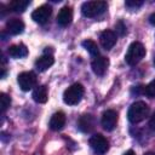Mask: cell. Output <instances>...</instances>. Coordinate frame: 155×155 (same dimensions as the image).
Returning a JSON list of instances; mask_svg holds the SVG:
<instances>
[{"label":"cell","instance_id":"6da1fadb","mask_svg":"<svg viewBox=\"0 0 155 155\" xmlns=\"http://www.w3.org/2000/svg\"><path fill=\"white\" fill-rule=\"evenodd\" d=\"M149 114V107L147 103L139 101V102H134L130 109H128V113H127V116H128V120L132 122V124H137V122H140L143 121Z\"/></svg>","mask_w":155,"mask_h":155},{"label":"cell","instance_id":"7a4b0ae2","mask_svg":"<svg viewBox=\"0 0 155 155\" xmlns=\"http://www.w3.org/2000/svg\"><path fill=\"white\" fill-rule=\"evenodd\" d=\"M144 56H145V47L143 46V44L134 41L130 45L126 52V56H125V61L130 65H136L143 59Z\"/></svg>","mask_w":155,"mask_h":155},{"label":"cell","instance_id":"3957f363","mask_svg":"<svg viewBox=\"0 0 155 155\" xmlns=\"http://www.w3.org/2000/svg\"><path fill=\"white\" fill-rule=\"evenodd\" d=\"M84 96V86L79 82H75L70 85L63 93V101L68 105H75L78 104Z\"/></svg>","mask_w":155,"mask_h":155},{"label":"cell","instance_id":"277c9868","mask_svg":"<svg viewBox=\"0 0 155 155\" xmlns=\"http://www.w3.org/2000/svg\"><path fill=\"white\" fill-rule=\"evenodd\" d=\"M108 5L105 1H86L81 6V12L85 17L92 18L102 15L107 10Z\"/></svg>","mask_w":155,"mask_h":155},{"label":"cell","instance_id":"5b68a950","mask_svg":"<svg viewBox=\"0 0 155 155\" xmlns=\"http://www.w3.org/2000/svg\"><path fill=\"white\" fill-rule=\"evenodd\" d=\"M90 145L92 148V150L98 154V155H103L108 151L109 149V143L108 140L99 133L97 134H93L91 138H90Z\"/></svg>","mask_w":155,"mask_h":155},{"label":"cell","instance_id":"8992f818","mask_svg":"<svg viewBox=\"0 0 155 155\" xmlns=\"http://www.w3.org/2000/svg\"><path fill=\"white\" fill-rule=\"evenodd\" d=\"M17 82L23 91H29L36 85V75L33 71H23L18 75Z\"/></svg>","mask_w":155,"mask_h":155},{"label":"cell","instance_id":"52a82bcc","mask_svg":"<svg viewBox=\"0 0 155 155\" xmlns=\"http://www.w3.org/2000/svg\"><path fill=\"white\" fill-rule=\"evenodd\" d=\"M51 13H52V7H51L50 5H41V6H39L36 10L33 11L31 18H33L36 23L44 24V23H46V22L48 21Z\"/></svg>","mask_w":155,"mask_h":155},{"label":"cell","instance_id":"ba28073f","mask_svg":"<svg viewBox=\"0 0 155 155\" xmlns=\"http://www.w3.org/2000/svg\"><path fill=\"white\" fill-rule=\"evenodd\" d=\"M102 126L105 131H113L117 124V113L115 110H105L102 115Z\"/></svg>","mask_w":155,"mask_h":155},{"label":"cell","instance_id":"9c48e42d","mask_svg":"<svg viewBox=\"0 0 155 155\" xmlns=\"http://www.w3.org/2000/svg\"><path fill=\"white\" fill-rule=\"evenodd\" d=\"M78 127L81 132L88 133L91 131H93V128L96 127V119L93 115L91 114H85L82 116H80L79 121H78Z\"/></svg>","mask_w":155,"mask_h":155},{"label":"cell","instance_id":"30bf717a","mask_svg":"<svg viewBox=\"0 0 155 155\" xmlns=\"http://www.w3.org/2000/svg\"><path fill=\"white\" fill-rule=\"evenodd\" d=\"M91 67L96 75H104V73L107 71V69L109 67V59L107 57L98 56L92 61Z\"/></svg>","mask_w":155,"mask_h":155},{"label":"cell","instance_id":"8fae6325","mask_svg":"<svg viewBox=\"0 0 155 155\" xmlns=\"http://www.w3.org/2000/svg\"><path fill=\"white\" fill-rule=\"evenodd\" d=\"M99 42L105 50H110V48H113V46L116 42V34L113 30L107 29V30L102 31V34L99 36Z\"/></svg>","mask_w":155,"mask_h":155},{"label":"cell","instance_id":"7c38bea8","mask_svg":"<svg viewBox=\"0 0 155 155\" xmlns=\"http://www.w3.org/2000/svg\"><path fill=\"white\" fill-rule=\"evenodd\" d=\"M73 19V10L69 6H64L59 10L57 16V23L61 27H68Z\"/></svg>","mask_w":155,"mask_h":155},{"label":"cell","instance_id":"4fadbf2b","mask_svg":"<svg viewBox=\"0 0 155 155\" xmlns=\"http://www.w3.org/2000/svg\"><path fill=\"white\" fill-rule=\"evenodd\" d=\"M6 29L12 35H18L24 30V23L18 18H12L6 22Z\"/></svg>","mask_w":155,"mask_h":155},{"label":"cell","instance_id":"5bb4252c","mask_svg":"<svg viewBox=\"0 0 155 155\" xmlns=\"http://www.w3.org/2000/svg\"><path fill=\"white\" fill-rule=\"evenodd\" d=\"M65 125V115L63 111H57L51 116L50 120V128L52 131H58L62 130L63 126Z\"/></svg>","mask_w":155,"mask_h":155},{"label":"cell","instance_id":"9a60e30c","mask_svg":"<svg viewBox=\"0 0 155 155\" xmlns=\"http://www.w3.org/2000/svg\"><path fill=\"white\" fill-rule=\"evenodd\" d=\"M54 63V58L52 54H42L41 57H39L35 62V68L39 71H45L47 70L52 64Z\"/></svg>","mask_w":155,"mask_h":155},{"label":"cell","instance_id":"2e32d148","mask_svg":"<svg viewBox=\"0 0 155 155\" xmlns=\"http://www.w3.org/2000/svg\"><path fill=\"white\" fill-rule=\"evenodd\" d=\"M8 54L13 58H23L28 54V48L23 45V44H18V45H12L8 47L7 50Z\"/></svg>","mask_w":155,"mask_h":155},{"label":"cell","instance_id":"e0dca14e","mask_svg":"<svg viewBox=\"0 0 155 155\" xmlns=\"http://www.w3.org/2000/svg\"><path fill=\"white\" fill-rule=\"evenodd\" d=\"M33 99L36 103H45L47 101V88L46 86H36L33 91Z\"/></svg>","mask_w":155,"mask_h":155},{"label":"cell","instance_id":"ac0fdd59","mask_svg":"<svg viewBox=\"0 0 155 155\" xmlns=\"http://www.w3.org/2000/svg\"><path fill=\"white\" fill-rule=\"evenodd\" d=\"M29 0H13L8 4V8L15 12H23L29 6Z\"/></svg>","mask_w":155,"mask_h":155},{"label":"cell","instance_id":"d6986e66","mask_svg":"<svg viewBox=\"0 0 155 155\" xmlns=\"http://www.w3.org/2000/svg\"><path fill=\"white\" fill-rule=\"evenodd\" d=\"M82 46L90 52V54L92 57L96 58V57L99 56V50H98V46H97V44L94 41H92V40H85V41H82Z\"/></svg>","mask_w":155,"mask_h":155},{"label":"cell","instance_id":"ffe728a7","mask_svg":"<svg viewBox=\"0 0 155 155\" xmlns=\"http://www.w3.org/2000/svg\"><path fill=\"white\" fill-rule=\"evenodd\" d=\"M11 104V98L6 94V93H1L0 94V105H1V111L4 113L6 109H8Z\"/></svg>","mask_w":155,"mask_h":155},{"label":"cell","instance_id":"44dd1931","mask_svg":"<svg viewBox=\"0 0 155 155\" xmlns=\"http://www.w3.org/2000/svg\"><path fill=\"white\" fill-rule=\"evenodd\" d=\"M144 94H147L150 98H155V80H153L149 85L145 86L144 88Z\"/></svg>","mask_w":155,"mask_h":155},{"label":"cell","instance_id":"7402d4cb","mask_svg":"<svg viewBox=\"0 0 155 155\" xmlns=\"http://www.w3.org/2000/svg\"><path fill=\"white\" fill-rule=\"evenodd\" d=\"M115 29H116V33H117L120 36H124V35L126 34V31H127L126 25L124 24V22H122V21H119V22L115 24Z\"/></svg>","mask_w":155,"mask_h":155},{"label":"cell","instance_id":"603a6c76","mask_svg":"<svg viewBox=\"0 0 155 155\" xmlns=\"http://www.w3.org/2000/svg\"><path fill=\"white\" fill-rule=\"evenodd\" d=\"M125 5L130 8H137V7L143 5V1H140V0H127L125 2Z\"/></svg>","mask_w":155,"mask_h":155},{"label":"cell","instance_id":"cb8c5ba5","mask_svg":"<svg viewBox=\"0 0 155 155\" xmlns=\"http://www.w3.org/2000/svg\"><path fill=\"white\" fill-rule=\"evenodd\" d=\"M149 126H150L151 130L155 131V113H154V115L151 116V119H150V121H149Z\"/></svg>","mask_w":155,"mask_h":155},{"label":"cell","instance_id":"d4e9b609","mask_svg":"<svg viewBox=\"0 0 155 155\" xmlns=\"http://www.w3.org/2000/svg\"><path fill=\"white\" fill-rule=\"evenodd\" d=\"M149 22H150L153 25H155V13H153V15L149 17Z\"/></svg>","mask_w":155,"mask_h":155},{"label":"cell","instance_id":"484cf974","mask_svg":"<svg viewBox=\"0 0 155 155\" xmlns=\"http://www.w3.org/2000/svg\"><path fill=\"white\" fill-rule=\"evenodd\" d=\"M124 155H136V154H134V151H133V150H128V151H126Z\"/></svg>","mask_w":155,"mask_h":155},{"label":"cell","instance_id":"4316f807","mask_svg":"<svg viewBox=\"0 0 155 155\" xmlns=\"http://www.w3.org/2000/svg\"><path fill=\"white\" fill-rule=\"evenodd\" d=\"M144 155H155V153H153V151H148V153H145Z\"/></svg>","mask_w":155,"mask_h":155},{"label":"cell","instance_id":"83f0119b","mask_svg":"<svg viewBox=\"0 0 155 155\" xmlns=\"http://www.w3.org/2000/svg\"><path fill=\"white\" fill-rule=\"evenodd\" d=\"M154 64H155V58H154Z\"/></svg>","mask_w":155,"mask_h":155}]
</instances>
